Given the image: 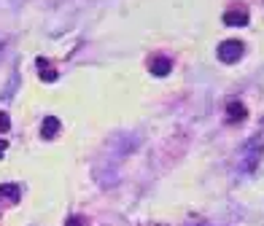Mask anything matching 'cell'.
<instances>
[{
  "mask_svg": "<svg viewBox=\"0 0 264 226\" xmlns=\"http://www.w3.org/2000/svg\"><path fill=\"white\" fill-rule=\"evenodd\" d=\"M243 41H235V38H229V41H224L221 46H218V59L221 62H237V59L243 57Z\"/></svg>",
  "mask_w": 264,
  "mask_h": 226,
  "instance_id": "cell-1",
  "label": "cell"
},
{
  "mask_svg": "<svg viewBox=\"0 0 264 226\" xmlns=\"http://www.w3.org/2000/svg\"><path fill=\"white\" fill-rule=\"evenodd\" d=\"M224 24H229V27H246L248 24V11H243V8L240 11H237V8L235 11H227L224 14Z\"/></svg>",
  "mask_w": 264,
  "mask_h": 226,
  "instance_id": "cell-2",
  "label": "cell"
},
{
  "mask_svg": "<svg viewBox=\"0 0 264 226\" xmlns=\"http://www.w3.org/2000/svg\"><path fill=\"white\" fill-rule=\"evenodd\" d=\"M148 70H151L154 75H159V78H162V75H170L173 62H170L167 57H154V59H151V65H148Z\"/></svg>",
  "mask_w": 264,
  "mask_h": 226,
  "instance_id": "cell-3",
  "label": "cell"
},
{
  "mask_svg": "<svg viewBox=\"0 0 264 226\" xmlns=\"http://www.w3.org/2000/svg\"><path fill=\"white\" fill-rule=\"evenodd\" d=\"M57 132H59V119L57 116H46L43 119V127H41V135L46 140H52V138H57Z\"/></svg>",
  "mask_w": 264,
  "mask_h": 226,
  "instance_id": "cell-4",
  "label": "cell"
},
{
  "mask_svg": "<svg viewBox=\"0 0 264 226\" xmlns=\"http://www.w3.org/2000/svg\"><path fill=\"white\" fill-rule=\"evenodd\" d=\"M246 105H240V103H229L227 105V119L229 122H240V119H246Z\"/></svg>",
  "mask_w": 264,
  "mask_h": 226,
  "instance_id": "cell-5",
  "label": "cell"
},
{
  "mask_svg": "<svg viewBox=\"0 0 264 226\" xmlns=\"http://www.w3.org/2000/svg\"><path fill=\"white\" fill-rule=\"evenodd\" d=\"M0 197H6L8 202H19V186L3 183V186H0Z\"/></svg>",
  "mask_w": 264,
  "mask_h": 226,
  "instance_id": "cell-6",
  "label": "cell"
},
{
  "mask_svg": "<svg viewBox=\"0 0 264 226\" xmlns=\"http://www.w3.org/2000/svg\"><path fill=\"white\" fill-rule=\"evenodd\" d=\"M38 68H41V78L43 81H57V70L46 68V59H38Z\"/></svg>",
  "mask_w": 264,
  "mask_h": 226,
  "instance_id": "cell-7",
  "label": "cell"
},
{
  "mask_svg": "<svg viewBox=\"0 0 264 226\" xmlns=\"http://www.w3.org/2000/svg\"><path fill=\"white\" fill-rule=\"evenodd\" d=\"M8 129H11V119H8V113L0 110V132H8Z\"/></svg>",
  "mask_w": 264,
  "mask_h": 226,
  "instance_id": "cell-8",
  "label": "cell"
},
{
  "mask_svg": "<svg viewBox=\"0 0 264 226\" xmlns=\"http://www.w3.org/2000/svg\"><path fill=\"white\" fill-rule=\"evenodd\" d=\"M65 226H84V218H78V215H73V218H68V224Z\"/></svg>",
  "mask_w": 264,
  "mask_h": 226,
  "instance_id": "cell-9",
  "label": "cell"
},
{
  "mask_svg": "<svg viewBox=\"0 0 264 226\" xmlns=\"http://www.w3.org/2000/svg\"><path fill=\"white\" fill-rule=\"evenodd\" d=\"M6 148H8V143H6V140H0V159L6 156Z\"/></svg>",
  "mask_w": 264,
  "mask_h": 226,
  "instance_id": "cell-10",
  "label": "cell"
}]
</instances>
